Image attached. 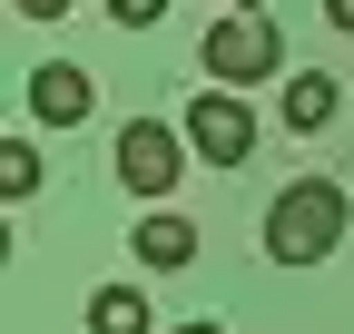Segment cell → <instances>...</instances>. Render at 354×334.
Masks as SVG:
<instances>
[{
    "mask_svg": "<svg viewBox=\"0 0 354 334\" xmlns=\"http://www.w3.org/2000/svg\"><path fill=\"white\" fill-rule=\"evenodd\" d=\"M344 187L335 177H295V187H276V206H266V256L276 266H325L335 246H344Z\"/></svg>",
    "mask_w": 354,
    "mask_h": 334,
    "instance_id": "obj_1",
    "label": "cell"
},
{
    "mask_svg": "<svg viewBox=\"0 0 354 334\" xmlns=\"http://www.w3.org/2000/svg\"><path fill=\"white\" fill-rule=\"evenodd\" d=\"M276 59H286V39H276L266 10H246V0L207 30V79L216 89H256V79H276Z\"/></svg>",
    "mask_w": 354,
    "mask_h": 334,
    "instance_id": "obj_2",
    "label": "cell"
},
{
    "mask_svg": "<svg viewBox=\"0 0 354 334\" xmlns=\"http://www.w3.org/2000/svg\"><path fill=\"white\" fill-rule=\"evenodd\" d=\"M177 167H187V128H167V118H128L118 128V187L128 197H167L177 187Z\"/></svg>",
    "mask_w": 354,
    "mask_h": 334,
    "instance_id": "obj_3",
    "label": "cell"
},
{
    "mask_svg": "<svg viewBox=\"0 0 354 334\" xmlns=\"http://www.w3.org/2000/svg\"><path fill=\"white\" fill-rule=\"evenodd\" d=\"M187 148H197L207 167H246V157H256V108H246V89L187 99Z\"/></svg>",
    "mask_w": 354,
    "mask_h": 334,
    "instance_id": "obj_4",
    "label": "cell"
},
{
    "mask_svg": "<svg viewBox=\"0 0 354 334\" xmlns=\"http://www.w3.org/2000/svg\"><path fill=\"white\" fill-rule=\"evenodd\" d=\"M88 108H99V79H88L79 59H39L30 69V118L39 128H79Z\"/></svg>",
    "mask_w": 354,
    "mask_h": 334,
    "instance_id": "obj_5",
    "label": "cell"
},
{
    "mask_svg": "<svg viewBox=\"0 0 354 334\" xmlns=\"http://www.w3.org/2000/svg\"><path fill=\"white\" fill-rule=\"evenodd\" d=\"M128 246H138V266H158V275L197 266V226L177 217V206H148V217H138V236H128Z\"/></svg>",
    "mask_w": 354,
    "mask_h": 334,
    "instance_id": "obj_6",
    "label": "cell"
},
{
    "mask_svg": "<svg viewBox=\"0 0 354 334\" xmlns=\"http://www.w3.org/2000/svg\"><path fill=\"white\" fill-rule=\"evenodd\" d=\"M335 118H344V89H335L325 69H295V79H286V128L315 138V128H335Z\"/></svg>",
    "mask_w": 354,
    "mask_h": 334,
    "instance_id": "obj_7",
    "label": "cell"
},
{
    "mask_svg": "<svg viewBox=\"0 0 354 334\" xmlns=\"http://www.w3.org/2000/svg\"><path fill=\"white\" fill-rule=\"evenodd\" d=\"M88 334H148V295L138 285H99L88 295Z\"/></svg>",
    "mask_w": 354,
    "mask_h": 334,
    "instance_id": "obj_8",
    "label": "cell"
},
{
    "mask_svg": "<svg viewBox=\"0 0 354 334\" xmlns=\"http://www.w3.org/2000/svg\"><path fill=\"white\" fill-rule=\"evenodd\" d=\"M0 197H39V148H30V138L0 148Z\"/></svg>",
    "mask_w": 354,
    "mask_h": 334,
    "instance_id": "obj_9",
    "label": "cell"
},
{
    "mask_svg": "<svg viewBox=\"0 0 354 334\" xmlns=\"http://www.w3.org/2000/svg\"><path fill=\"white\" fill-rule=\"evenodd\" d=\"M109 20L118 30H148V20H167V0H109Z\"/></svg>",
    "mask_w": 354,
    "mask_h": 334,
    "instance_id": "obj_10",
    "label": "cell"
},
{
    "mask_svg": "<svg viewBox=\"0 0 354 334\" xmlns=\"http://www.w3.org/2000/svg\"><path fill=\"white\" fill-rule=\"evenodd\" d=\"M69 10V0H20V20H59Z\"/></svg>",
    "mask_w": 354,
    "mask_h": 334,
    "instance_id": "obj_11",
    "label": "cell"
},
{
    "mask_svg": "<svg viewBox=\"0 0 354 334\" xmlns=\"http://www.w3.org/2000/svg\"><path fill=\"white\" fill-rule=\"evenodd\" d=\"M325 20H335V30H354V0H325Z\"/></svg>",
    "mask_w": 354,
    "mask_h": 334,
    "instance_id": "obj_12",
    "label": "cell"
},
{
    "mask_svg": "<svg viewBox=\"0 0 354 334\" xmlns=\"http://www.w3.org/2000/svg\"><path fill=\"white\" fill-rule=\"evenodd\" d=\"M177 334H227V324H177Z\"/></svg>",
    "mask_w": 354,
    "mask_h": 334,
    "instance_id": "obj_13",
    "label": "cell"
}]
</instances>
